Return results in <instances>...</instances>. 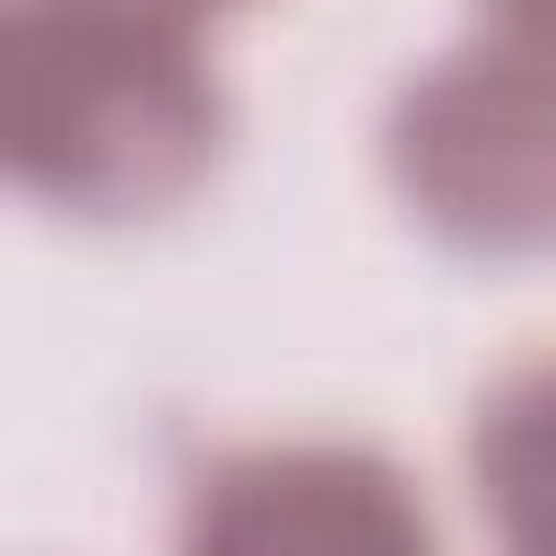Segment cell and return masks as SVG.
I'll return each mask as SVG.
<instances>
[{"label": "cell", "mask_w": 556, "mask_h": 556, "mask_svg": "<svg viewBox=\"0 0 556 556\" xmlns=\"http://www.w3.org/2000/svg\"><path fill=\"white\" fill-rule=\"evenodd\" d=\"M217 0H9V156L35 191L122 217L217 148L200 17Z\"/></svg>", "instance_id": "6da1fadb"}, {"label": "cell", "mask_w": 556, "mask_h": 556, "mask_svg": "<svg viewBox=\"0 0 556 556\" xmlns=\"http://www.w3.org/2000/svg\"><path fill=\"white\" fill-rule=\"evenodd\" d=\"M400 182L452 235H556V35L434 61L400 104Z\"/></svg>", "instance_id": "7a4b0ae2"}, {"label": "cell", "mask_w": 556, "mask_h": 556, "mask_svg": "<svg viewBox=\"0 0 556 556\" xmlns=\"http://www.w3.org/2000/svg\"><path fill=\"white\" fill-rule=\"evenodd\" d=\"M182 556H434L391 460L348 443L235 452L191 486Z\"/></svg>", "instance_id": "3957f363"}, {"label": "cell", "mask_w": 556, "mask_h": 556, "mask_svg": "<svg viewBox=\"0 0 556 556\" xmlns=\"http://www.w3.org/2000/svg\"><path fill=\"white\" fill-rule=\"evenodd\" d=\"M478 504L504 556H556V365L513 374L478 408Z\"/></svg>", "instance_id": "277c9868"}, {"label": "cell", "mask_w": 556, "mask_h": 556, "mask_svg": "<svg viewBox=\"0 0 556 556\" xmlns=\"http://www.w3.org/2000/svg\"><path fill=\"white\" fill-rule=\"evenodd\" d=\"M513 9H521V17L539 26V35H556V0H513Z\"/></svg>", "instance_id": "5b68a950"}]
</instances>
